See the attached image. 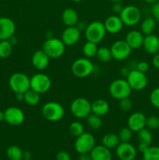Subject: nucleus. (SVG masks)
Returning <instances> with one entry per match:
<instances>
[{
	"instance_id": "obj_1",
	"label": "nucleus",
	"mask_w": 159,
	"mask_h": 160,
	"mask_svg": "<svg viewBox=\"0 0 159 160\" xmlns=\"http://www.w3.org/2000/svg\"><path fill=\"white\" fill-rule=\"evenodd\" d=\"M42 50L50 59H58L65 52V45L61 39L49 38L43 43Z\"/></svg>"
},
{
	"instance_id": "obj_2",
	"label": "nucleus",
	"mask_w": 159,
	"mask_h": 160,
	"mask_svg": "<svg viewBox=\"0 0 159 160\" xmlns=\"http://www.w3.org/2000/svg\"><path fill=\"white\" fill-rule=\"evenodd\" d=\"M108 92L112 98L116 100H120L129 97L132 92V88L128 84L126 79L119 78L114 80L111 83L108 88Z\"/></svg>"
},
{
	"instance_id": "obj_3",
	"label": "nucleus",
	"mask_w": 159,
	"mask_h": 160,
	"mask_svg": "<svg viewBox=\"0 0 159 160\" xmlns=\"http://www.w3.org/2000/svg\"><path fill=\"white\" fill-rule=\"evenodd\" d=\"M41 113L45 120L50 122H57L63 118L65 109L57 102H48L42 107Z\"/></svg>"
},
{
	"instance_id": "obj_4",
	"label": "nucleus",
	"mask_w": 159,
	"mask_h": 160,
	"mask_svg": "<svg viewBox=\"0 0 159 160\" xmlns=\"http://www.w3.org/2000/svg\"><path fill=\"white\" fill-rule=\"evenodd\" d=\"M94 66L90 59L86 57L78 58L73 61L71 66V71L75 77L84 78L90 76L93 72Z\"/></svg>"
},
{
	"instance_id": "obj_5",
	"label": "nucleus",
	"mask_w": 159,
	"mask_h": 160,
	"mask_svg": "<svg viewBox=\"0 0 159 160\" xmlns=\"http://www.w3.org/2000/svg\"><path fill=\"white\" fill-rule=\"evenodd\" d=\"M85 38L88 42L98 44L104 39L106 34V30L103 22H91L87 26L85 29Z\"/></svg>"
},
{
	"instance_id": "obj_6",
	"label": "nucleus",
	"mask_w": 159,
	"mask_h": 160,
	"mask_svg": "<svg viewBox=\"0 0 159 160\" xmlns=\"http://www.w3.org/2000/svg\"><path fill=\"white\" fill-rule=\"evenodd\" d=\"M70 112L77 119L87 118L91 113V102L82 97L75 98L70 105Z\"/></svg>"
},
{
	"instance_id": "obj_7",
	"label": "nucleus",
	"mask_w": 159,
	"mask_h": 160,
	"mask_svg": "<svg viewBox=\"0 0 159 160\" xmlns=\"http://www.w3.org/2000/svg\"><path fill=\"white\" fill-rule=\"evenodd\" d=\"M9 85L14 93H25L31 88L30 78L21 72L12 73L9 80Z\"/></svg>"
},
{
	"instance_id": "obj_8",
	"label": "nucleus",
	"mask_w": 159,
	"mask_h": 160,
	"mask_svg": "<svg viewBox=\"0 0 159 160\" xmlns=\"http://www.w3.org/2000/svg\"><path fill=\"white\" fill-rule=\"evenodd\" d=\"M123 24L128 27H133L139 23L141 19V12L140 9L133 5H129L123 7L119 14Z\"/></svg>"
},
{
	"instance_id": "obj_9",
	"label": "nucleus",
	"mask_w": 159,
	"mask_h": 160,
	"mask_svg": "<svg viewBox=\"0 0 159 160\" xmlns=\"http://www.w3.org/2000/svg\"><path fill=\"white\" fill-rule=\"evenodd\" d=\"M51 86V81L49 77L45 73H36L30 78L31 89L36 92L44 94L48 92Z\"/></svg>"
},
{
	"instance_id": "obj_10",
	"label": "nucleus",
	"mask_w": 159,
	"mask_h": 160,
	"mask_svg": "<svg viewBox=\"0 0 159 160\" xmlns=\"http://www.w3.org/2000/svg\"><path fill=\"white\" fill-rule=\"evenodd\" d=\"M126 81L132 90L141 91L147 87L148 83L146 73L137 70V69L129 71L126 77Z\"/></svg>"
},
{
	"instance_id": "obj_11",
	"label": "nucleus",
	"mask_w": 159,
	"mask_h": 160,
	"mask_svg": "<svg viewBox=\"0 0 159 160\" xmlns=\"http://www.w3.org/2000/svg\"><path fill=\"white\" fill-rule=\"evenodd\" d=\"M74 145L75 149L79 154L90 153L95 146V138L90 133L84 132L76 138Z\"/></svg>"
},
{
	"instance_id": "obj_12",
	"label": "nucleus",
	"mask_w": 159,
	"mask_h": 160,
	"mask_svg": "<svg viewBox=\"0 0 159 160\" xmlns=\"http://www.w3.org/2000/svg\"><path fill=\"white\" fill-rule=\"evenodd\" d=\"M112 58L117 61L126 59L131 54L132 48L126 43L125 40H117L112 45L110 48Z\"/></svg>"
},
{
	"instance_id": "obj_13",
	"label": "nucleus",
	"mask_w": 159,
	"mask_h": 160,
	"mask_svg": "<svg viewBox=\"0 0 159 160\" xmlns=\"http://www.w3.org/2000/svg\"><path fill=\"white\" fill-rule=\"evenodd\" d=\"M5 121L11 126H19L24 121L25 116L21 109L10 106L5 110Z\"/></svg>"
},
{
	"instance_id": "obj_14",
	"label": "nucleus",
	"mask_w": 159,
	"mask_h": 160,
	"mask_svg": "<svg viewBox=\"0 0 159 160\" xmlns=\"http://www.w3.org/2000/svg\"><path fill=\"white\" fill-rule=\"evenodd\" d=\"M115 153L120 160H134L137 156L135 147L129 142H120L115 148Z\"/></svg>"
},
{
	"instance_id": "obj_15",
	"label": "nucleus",
	"mask_w": 159,
	"mask_h": 160,
	"mask_svg": "<svg viewBox=\"0 0 159 160\" xmlns=\"http://www.w3.org/2000/svg\"><path fill=\"white\" fill-rule=\"evenodd\" d=\"M16 25L13 20L9 17H0V41L9 40L13 36Z\"/></svg>"
},
{
	"instance_id": "obj_16",
	"label": "nucleus",
	"mask_w": 159,
	"mask_h": 160,
	"mask_svg": "<svg viewBox=\"0 0 159 160\" xmlns=\"http://www.w3.org/2000/svg\"><path fill=\"white\" fill-rule=\"evenodd\" d=\"M80 38V31L76 26L66 27L62 31L61 40L65 46H72L79 42Z\"/></svg>"
},
{
	"instance_id": "obj_17",
	"label": "nucleus",
	"mask_w": 159,
	"mask_h": 160,
	"mask_svg": "<svg viewBox=\"0 0 159 160\" xmlns=\"http://www.w3.org/2000/svg\"><path fill=\"white\" fill-rule=\"evenodd\" d=\"M147 117L140 112L131 114L127 120V127L132 132H138L146 127Z\"/></svg>"
},
{
	"instance_id": "obj_18",
	"label": "nucleus",
	"mask_w": 159,
	"mask_h": 160,
	"mask_svg": "<svg viewBox=\"0 0 159 160\" xmlns=\"http://www.w3.org/2000/svg\"><path fill=\"white\" fill-rule=\"evenodd\" d=\"M106 32L109 34H118L123 28V23L118 15L109 16L104 22Z\"/></svg>"
},
{
	"instance_id": "obj_19",
	"label": "nucleus",
	"mask_w": 159,
	"mask_h": 160,
	"mask_svg": "<svg viewBox=\"0 0 159 160\" xmlns=\"http://www.w3.org/2000/svg\"><path fill=\"white\" fill-rule=\"evenodd\" d=\"M50 58L42 49L34 52L31 58L33 67L39 70H45L49 65Z\"/></svg>"
},
{
	"instance_id": "obj_20",
	"label": "nucleus",
	"mask_w": 159,
	"mask_h": 160,
	"mask_svg": "<svg viewBox=\"0 0 159 160\" xmlns=\"http://www.w3.org/2000/svg\"><path fill=\"white\" fill-rule=\"evenodd\" d=\"M142 47L144 51L150 55L159 52V38L153 34L144 36Z\"/></svg>"
},
{
	"instance_id": "obj_21",
	"label": "nucleus",
	"mask_w": 159,
	"mask_h": 160,
	"mask_svg": "<svg viewBox=\"0 0 159 160\" xmlns=\"http://www.w3.org/2000/svg\"><path fill=\"white\" fill-rule=\"evenodd\" d=\"M143 38L144 36L140 31L132 30L126 34L125 41L132 49H138L143 45Z\"/></svg>"
},
{
	"instance_id": "obj_22",
	"label": "nucleus",
	"mask_w": 159,
	"mask_h": 160,
	"mask_svg": "<svg viewBox=\"0 0 159 160\" xmlns=\"http://www.w3.org/2000/svg\"><path fill=\"white\" fill-rule=\"evenodd\" d=\"M91 160H112V156L110 149L104 145H95L90 152Z\"/></svg>"
},
{
	"instance_id": "obj_23",
	"label": "nucleus",
	"mask_w": 159,
	"mask_h": 160,
	"mask_svg": "<svg viewBox=\"0 0 159 160\" xmlns=\"http://www.w3.org/2000/svg\"><path fill=\"white\" fill-rule=\"evenodd\" d=\"M109 111V104L106 100L98 98L91 103V112L99 117L105 116Z\"/></svg>"
},
{
	"instance_id": "obj_24",
	"label": "nucleus",
	"mask_w": 159,
	"mask_h": 160,
	"mask_svg": "<svg viewBox=\"0 0 159 160\" xmlns=\"http://www.w3.org/2000/svg\"><path fill=\"white\" fill-rule=\"evenodd\" d=\"M62 20L66 27L76 26L79 21V17L76 11L73 8H66L62 13Z\"/></svg>"
},
{
	"instance_id": "obj_25",
	"label": "nucleus",
	"mask_w": 159,
	"mask_h": 160,
	"mask_svg": "<svg viewBox=\"0 0 159 160\" xmlns=\"http://www.w3.org/2000/svg\"><path fill=\"white\" fill-rule=\"evenodd\" d=\"M120 142H120L118 135L114 133H108V134H104L101 139V145L109 149L115 148Z\"/></svg>"
},
{
	"instance_id": "obj_26",
	"label": "nucleus",
	"mask_w": 159,
	"mask_h": 160,
	"mask_svg": "<svg viewBox=\"0 0 159 160\" xmlns=\"http://www.w3.org/2000/svg\"><path fill=\"white\" fill-rule=\"evenodd\" d=\"M156 28V20L154 17H147L140 23V32L143 35L153 34Z\"/></svg>"
},
{
	"instance_id": "obj_27",
	"label": "nucleus",
	"mask_w": 159,
	"mask_h": 160,
	"mask_svg": "<svg viewBox=\"0 0 159 160\" xmlns=\"http://www.w3.org/2000/svg\"><path fill=\"white\" fill-rule=\"evenodd\" d=\"M23 101L30 106H35L40 102V94L30 88L24 93Z\"/></svg>"
},
{
	"instance_id": "obj_28",
	"label": "nucleus",
	"mask_w": 159,
	"mask_h": 160,
	"mask_svg": "<svg viewBox=\"0 0 159 160\" xmlns=\"http://www.w3.org/2000/svg\"><path fill=\"white\" fill-rule=\"evenodd\" d=\"M6 156L9 160H22L23 159V152L17 145H11L6 150Z\"/></svg>"
},
{
	"instance_id": "obj_29",
	"label": "nucleus",
	"mask_w": 159,
	"mask_h": 160,
	"mask_svg": "<svg viewBox=\"0 0 159 160\" xmlns=\"http://www.w3.org/2000/svg\"><path fill=\"white\" fill-rule=\"evenodd\" d=\"M137 138H138L139 143L144 144L150 146L153 141V136L151 130L146 128L140 130L137 132Z\"/></svg>"
},
{
	"instance_id": "obj_30",
	"label": "nucleus",
	"mask_w": 159,
	"mask_h": 160,
	"mask_svg": "<svg viewBox=\"0 0 159 160\" xmlns=\"http://www.w3.org/2000/svg\"><path fill=\"white\" fill-rule=\"evenodd\" d=\"M98 44L94 43V42H88L87 41L86 43H84V45H83V54L85 56L86 58H88V59H90V58H93L94 56H96L97 52H98Z\"/></svg>"
},
{
	"instance_id": "obj_31",
	"label": "nucleus",
	"mask_w": 159,
	"mask_h": 160,
	"mask_svg": "<svg viewBox=\"0 0 159 160\" xmlns=\"http://www.w3.org/2000/svg\"><path fill=\"white\" fill-rule=\"evenodd\" d=\"M96 57L101 62H108L113 59L110 48L105 46H101L98 48Z\"/></svg>"
},
{
	"instance_id": "obj_32",
	"label": "nucleus",
	"mask_w": 159,
	"mask_h": 160,
	"mask_svg": "<svg viewBox=\"0 0 159 160\" xmlns=\"http://www.w3.org/2000/svg\"><path fill=\"white\" fill-rule=\"evenodd\" d=\"M12 52V45L9 40L0 41V58L6 59L10 56Z\"/></svg>"
},
{
	"instance_id": "obj_33",
	"label": "nucleus",
	"mask_w": 159,
	"mask_h": 160,
	"mask_svg": "<svg viewBox=\"0 0 159 160\" xmlns=\"http://www.w3.org/2000/svg\"><path fill=\"white\" fill-rule=\"evenodd\" d=\"M87 125L93 130H98L101 128L102 125V120H101V117L98 115H95L94 113H90L88 117H87Z\"/></svg>"
},
{
	"instance_id": "obj_34",
	"label": "nucleus",
	"mask_w": 159,
	"mask_h": 160,
	"mask_svg": "<svg viewBox=\"0 0 159 160\" xmlns=\"http://www.w3.org/2000/svg\"><path fill=\"white\" fill-rule=\"evenodd\" d=\"M143 160H159V147L150 146L143 153Z\"/></svg>"
},
{
	"instance_id": "obj_35",
	"label": "nucleus",
	"mask_w": 159,
	"mask_h": 160,
	"mask_svg": "<svg viewBox=\"0 0 159 160\" xmlns=\"http://www.w3.org/2000/svg\"><path fill=\"white\" fill-rule=\"evenodd\" d=\"M69 131L72 136L77 138L84 132V127L83 123L79 121L72 122L69 128Z\"/></svg>"
},
{
	"instance_id": "obj_36",
	"label": "nucleus",
	"mask_w": 159,
	"mask_h": 160,
	"mask_svg": "<svg viewBox=\"0 0 159 160\" xmlns=\"http://www.w3.org/2000/svg\"><path fill=\"white\" fill-rule=\"evenodd\" d=\"M118 135L121 142H129L132 138V131L126 126L120 129Z\"/></svg>"
},
{
	"instance_id": "obj_37",
	"label": "nucleus",
	"mask_w": 159,
	"mask_h": 160,
	"mask_svg": "<svg viewBox=\"0 0 159 160\" xmlns=\"http://www.w3.org/2000/svg\"><path fill=\"white\" fill-rule=\"evenodd\" d=\"M146 127L149 130H157L159 128V117L157 116H150L147 117Z\"/></svg>"
},
{
	"instance_id": "obj_38",
	"label": "nucleus",
	"mask_w": 159,
	"mask_h": 160,
	"mask_svg": "<svg viewBox=\"0 0 159 160\" xmlns=\"http://www.w3.org/2000/svg\"><path fill=\"white\" fill-rule=\"evenodd\" d=\"M132 107V102L129 97L124 98L119 100V108L123 112H128Z\"/></svg>"
},
{
	"instance_id": "obj_39",
	"label": "nucleus",
	"mask_w": 159,
	"mask_h": 160,
	"mask_svg": "<svg viewBox=\"0 0 159 160\" xmlns=\"http://www.w3.org/2000/svg\"><path fill=\"white\" fill-rule=\"evenodd\" d=\"M150 102L151 105L159 109V88H154L150 95Z\"/></svg>"
},
{
	"instance_id": "obj_40",
	"label": "nucleus",
	"mask_w": 159,
	"mask_h": 160,
	"mask_svg": "<svg viewBox=\"0 0 159 160\" xmlns=\"http://www.w3.org/2000/svg\"><path fill=\"white\" fill-rule=\"evenodd\" d=\"M151 12H152L153 17L155 19L156 21L159 22V1L152 5Z\"/></svg>"
},
{
	"instance_id": "obj_41",
	"label": "nucleus",
	"mask_w": 159,
	"mask_h": 160,
	"mask_svg": "<svg viewBox=\"0 0 159 160\" xmlns=\"http://www.w3.org/2000/svg\"><path fill=\"white\" fill-rule=\"evenodd\" d=\"M149 64L147 63L145 61H141V62H139L137 65V70H139L140 72H143V73H146L149 70Z\"/></svg>"
},
{
	"instance_id": "obj_42",
	"label": "nucleus",
	"mask_w": 159,
	"mask_h": 160,
	"mask_svg": "<svg viewBox=\"0 0 159 160\" xmlns=\"http://www.w3.org/2000/svg\"><path fill=\"white\" fill-rule=\"evenodd\" d=\"M123 7L124 6L122 5L121 2H114L112 6V10L115 15H119L123 9Z\"/></svg>"
},
{
	"instance_id": "obj_43",
	"label": "nucleus",
	"mask_w": 159,
	"mask_h": 160,
	"mask_svg": "<svg viewBox=\"0 0 159 160\" xmlns=\"http://www.w3.org/2000/svg\"><path fill=\"white\" fill-rule=\"evenodd\" d=\"M56 160H71L70 155L67 152L61 151L57 153L55 156Z\"/></svg>"
},
{
	"instance_id": "obj_44",
	"label": "nucleus",
	"mask_w": 159,
	"mask_h": 160,
	"mask_svg": "<svg viewBox=\"0 0 159 160\" xmlns=\"http://www.w3.org/2000/svg\"><path fill=\"white\" fill-rule=\"evenodd\" d=\"M152 65L155 67L156 69L159 70V52L156 53L154 55L152 58Z\"/></svg>"
},
{
	"instance_id": "obj_45",
	"label": "nucleus",
	"mask_w": 159,
	"mask_h": 160,
	"mask_svg": "<svg viewBox=\"0 0 159 160\" xmlns=\"http://www.w3.org/2000/svg\"><path fill=\"white\" fill-rule=\"evenodd\" d=\"M87 26V25L86 24L85 22H84V21H78L77 23H76V27L80 30V32L82 31H85Z\"/></svg>"
},
{
	"instance_id": "obj_46",
	"label": "nucleus",
	"mask_w": 159,
	"mask_h": 160,
	"mask_svg": "<svg viewBox=\"0 0 159 160\" xmlns=\"http://www.w3.org/2000/svg\"><path fill=\"white\" fill-rule=\"evenodd\" d=\"M78 160H91L90 153H81L80 154Z\"/></svg>"
},
{
	"instance_id": "obj_47",
	"label": "nucleus",
	"mask_w": 159,
	"mask_h": 160,
	"mask_svg": "<svg viewBox=\"0 0 159 160\" xmlns=\"http://www.w3.org/2000/svg\"><path fill=\"white\" fill-rule=\"evenodd\" d=\"M151 146V145H150ZM149 145H144V144H141V143H139L138 145V150L140 152H141L142 154H143V152H144L145 151H146L147 149L148 148H149Z\"/></svg>"
},
{
	"instance_id": "obj_48",
	"label": "nucleus",
	"mask_w": 159,
	"mask_h": 160,
	"mask_svg": "<svg viewBox=\"0 0 159 160\" xmlns=\"http://www.w3.org/2000/svg\"><path fill=\"white\" fill-rule=\"evenodd\" d=\"M16 99L19 102L23 101V99H24V93H16Z\"/></svg>"
},
{
	"instance_id": "obj_49",
	"label": "nucleus",
	"mask_w": 159,
	"mask_h": 160,
	"mask_svg": "<svg viewBox=\"0 0 159 160\" xmlns=\"http://www.w3.org/2000/svg\"><path fill=\"white\" fill-rule=\"evenodd\" d=\"M31 153L29 151L23 152V159H31Z\"/></svg>"
},
{
	"instance_id": "obj_50",
	"label": "nucleus",
	"mask_w": 159,
	"mask_h": 160,
	"mask_svg": "<svg viewBox=\"0 0 159 160\" xmlns=\"http://www.w3.org/2000/svg\"><path fill=\"white\" fill-rule=\"evenodd\" d=\"M145 2L148 3V4H154V3H156L157 2H158L159 0H144Z\"/></svg>"
},
{
	"instance_id": "obj_51",
	"label": "nucleus",
	"mask_w": 159,
	"mask_h": 160,
	"mask_svg": "<svg viewBox=\"0 0 159 160\" xmlns=\"http://www.w3.org/2000/svg\"><path fill=\"white\" fill-rule=\"evenodd\" d=\"M5 120V113L4 112H2L0 111V122L2 121V120Z\"/></svg>"
},
{
	"instance_id": "obj_52",
	"label": "nucleus",
	"mask_w": 159,
	"mask_h": 160,
	"mask_svg": "<svg viewBox=\"0 0 159 160\" xmlns=\"http://www.w3.org/2000/svg\"><path fill=\"white\" fill-rule=\"evenodd\" d=\"M108 1L114 3V2H121L123 0H108Z\"/></svg>"
},
{
	"instance_id": "obj_53",
	"label": "nucleus",
	"mask_w": 159,
	"mask_h": 160,
	"mask_svg": "<svg viewBox=\"0 0 159 160\" xmlns=\"http://www.w3.org/2000/svg\"><path fill=\"white\" fill-rule=\"evenodd\" d=\"M73 2H81L82 0H72Z\"/></svg>"
},
{
	"instance_id": "obj_54",
	"label": "nucleus",
	"mask_w": 159,
	"mask_h": 160,
	"mask_svg": "<svg viewBox=\"0 0 159 160\" xmlns=\"http://www.w3.org/2000/svg\"><path fill=\"white\" fill-rule=\"evenodd\" d=\"M22 160H32L31 159H23Z\"/></svg>"
}]
</instances>
